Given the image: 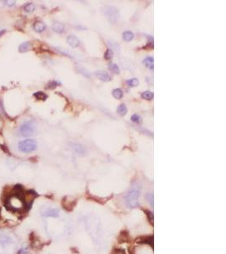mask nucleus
<instances>
[{"mask_svg":"<svg viewBox=\"0 0 226 254\" xmlns=\"http://www.w3.org/2000/svg\"><path fill=\"white\" fill-rule=\"evenodd\" d=\"M130 120H131L132 122L135 123V124H140V123L141 122L142 119H141V117L140 116V115H138V114H133L132 116L130 117Z\"/></svg>","mask_w":226,"mask_h":254,"instance_id":"nucleus-23","label":"nucleus"},{"mask_svg":"<svg viewBox=\"0 0 226 254\" xmlns=\"http://www.w3.org/2000/svg\"><path fill=\"white\" fill-rule=\"evenodd\" d=\"M67 42L72 47H77L80 45V40L78 39V37H76V36L74 35H71L68 37Z\"/></svg>","mask_w":226,"mask_h":254,"instance_id":"nucleus-9","label":"nucleus"},{"mask_svg":"<svg viewBox=\"0 0 226 254\" xmlns=\"http://www.w3.org/2000/svg\"><path fill=\"white\" fill-rule=\"evenodd\" d=\"M141 97L146 100H152L153 98V93L150 91H146L141 93Z\"/></svg>","mask_w":226,"mask_h":254,"instance_id":"nucleus-19","label":"nucleus"},{"mask_svg":"<svg viewBox=\"0 0 226 254\" xmlns=\"http://www.w3.org/2000/svg\"><path fill=\"white\" fill-rule=\"evenodd\" d=\"M109 69L115 74L120 73V68H119V66H118L116 64H115V63H110V64H109Z\"/></svg>","mask_w":226,"mask_h":254,"instance_id":"nucleus-21","label":"nucleus"},{"mask_svg":"<svg viewBox=\"0 0 226 254\" xmlns=\"http://www.w3.org/2000/svg\"><path fill=\"white\" fill-rule=\"evenodd\" d=\"M42 215L44 217H58L59 209L54 207H46L42 211Z\"/></svg>","mask_w":226,"mask_h":254,"instance_id":"nucleus-7","label":"nucleus"},{"mask_svg":"<svg viewBox=\"0 0 226 254\" xmlns=\"http://www.w3.org/2000/svg\"><path fill=\"white\" fill-rule=\"evenodd\" d=\"M71 147L74 149V151L78 153V154L81 155H84L86 152V149L85 147L81 145L79 143H71Z\"/></svg>","mask_w":226,"mask_h":254,"instance_id":"nucleus-10","label":"nucleus"},{"mask_svg":"<svg viewBox=\"0 0 226 254\" xmlns=\"http://www.w3.org/2000/svg\"><path fill=\"white\" fill-rule=\"evenodd\" d=\"M143 64L150 70H153L154 68V60L153 57H147L143 60Z\"/></svg>","mask_w":226,"mask_h":254,"instance_id":"nucleus-13","label":"nucleus"},{"mask_svg":"<svg viewBox=\"0 0 226 254\" xmlns=\"http://www.w3.org/2000/svg\"><path fill=\"white\" fill-rule=\"evenodd\" d=\"M127 111H128V109H127L126 105H125V103H121L120 105L117 108L118 114H120V115H122V116L125 115V114H126Z\"/></svg>","mask_w":226,"mask_h":254,"instance_id":"nucleus-16","label":"nucleus"},{"mask_svg":"<svg viewBox=\"0 0 226 254\" xmlns=\"http://www.w3.org/2000/svg\"><path fill=\"white\" fill-rule=\"evenodd\" d=\"M104 13L110 22L116 23L119 19V10L114 6H107L104 8Z\"/></svg>","mask_w":226,"mask_h":254,"instance_id":"nucleus-6","label":"nucleus"},{"mask_svg":"<svg viewBox=\"0 0 226 254\" xmlns=\"http://www.w3.org/2000/svg\"><path fill=\"white\" fill-rule=\"evenodd\" d=\"M95 76H97V78L101 81H103L104 82H108L109 81H111V76L108 72L103 71V70H98L95 72Z\"/></svg>","mask_w":226,"mask_h":254,"instance_id":"nucleus-8","label":"nucleus"},{"mask_svg":"<svg viewBox=\"0 0 226 254\" xmlns=\"http://www.w3.org/2000/svg\"><path fill=\"white\" fill-rule=\"evenodd\" d=\"M113 55H114L113 50L109 48V49H107L106 53H104V58H105L106 59H111V58H113Z\"/></svg>","mask_w":226,"mask_h":254,"instance_id":"nucleus-24","label":"nucleus"},{"mask_svg":"<svg viewBox=\"0 0 226 254\" xmlns=\"http://www.w3.org/2000/svg\"><path fill=\"white\" fill-rule=\"evenodd\" d=\"M141 195V186L138 182H134L125 197V202L128 207H135L139 204V197Z\"/></svg>","mask_w":226,"mask_h":254,"instance_id":"nucleus-2","label":"nucleus"},{"mask_svg":"<svg viewBox=\"0 0 226 254\" xmlns=\"http://www.w3.org/2000/svg\"><path fill=\"white\" fill-rule=\"evenodd\" d=\"M31 49V43L30 42H23L20 45L19 47V51L21 53H26V52H28L29 50Z\"/></svg>","mask_w":226,"mask_h":254,"instance_id":"nucleus-14","label":"nucleus"},{"mask_svg":"<svg viewBox=\"0 0 226 254\" xmlns=\"http://www.w3.org/2000/svg\"><path fill=\"white\" fill-rule=\"evenodd\" d=\"M112 94H113L114 97H115L116 99H120V98L123 97L124 95L123 91L121 90V89H120V88H116V89H115V90L113 91Z\"/></svg>","mask_w":226,"mask_h":254,"instance_id":"nucleus-17","label":"nucleus"},{"mask_svg":"<svg viewBox=\"0 0 226 254\" xmlns=\"http://www.w3.org/2000/svg\"><path fill=\"white\" fill-rule=\"evenodd\" d=\"M18 135L21 137H31L35 134L36 126L32 121H27L22 124L18 129Z\"/></svg>","mask_w":226,"mask_h":254,"instance_id":"nucleus-5","label":"nucleus"},{"mask_svg":"<svg viewBox=\"0 0 226 254\" xmlns=\"http://www.w3.org/2000/svg\"><path fill=\"white\" fill-rule=\"evenodd\" d=\"M146 197H147V199L150 202V204L153 206V193H147V195H146Z\"/></svg>","mask_w":226,"mask_h":254,"instance_id":"nucleus-26","label":"nucleus"},{"mask_svg":"<svg viewBox=\"0 0 226 254\" xmlns=\"http://www.w3.org/2000/svg\"><path fill=\"white\" fill-rule=\"evenodd\" d=\"M18 148L22 152L29 153L37 148V142L33 139H26L18 143Z\"/></svg>","mask_w":226,"mask_h":254,"instance_id":"nucleus-4","label":"nucleus"},{"mask_svg":"<svg viewBox=\"0 0 226 254\" xmlns=\"http://www.w3.org/2000/svg\"><path fill=\"white\" fill-rule=\"evenodd\" d=\"M33 96L38 100H46L47 98V95L43 92H37L33 94Z\"/></svg>","mask_w":226,"mask_h":254,"instance_id":"nucleus-18","label":"nucleus"},{"mask_svg":"<svg viewBox=\"0 0 226 254\" xmlns=\"http://www.w3.org/2000/svg\"><path fill=\"white\" fill-rule=\"evenodd\" d=\"M126 83L129 85L130 87H137L139 85V81H138L137 78H132V79H130L128 81H126Z\"/></svg>","mask_w":226,"mask_h":254,"instance_id":"nucleus-22","label":"nucleus"},{"mask_svg":"<svg viewBox=\"0 0 226 254\" xmlns=\"http://www.w3.org/2000/svg\"><path fill=\"white\" fill-rule=\"evenodd\" d=\"M6 205L7 207L13 212H22L27 207L22 196H19L18 194H14L8 197Z\"/></svg>","mask_w":226,"mask_h":254,"instance_id":"nucleus-3","label":"nucleus"},{"mask_svg":"<svg viewBox=\"0 0 226 254\" xmlns=\"http://www.w3.org/2000/svg\"><path fill=\"white\" fill-rule=\"evenodd\" d=\"M52 30L53 32H57V33H63V32H65V27L63 24L59 22V21H55L52 26Z\"/></svg>","mask_w":226,"mask_h":254,"instance_id":"nucleus-11","label":"nucleus"},{"mask_svg":"<svg viewBox=\"0 0 226 254\" xmlns=\"http://www.w3.org/2000/svg\"><path fill=\"white\" fill-rule=\"evenodd\" d=\"M1 109H2V108H1V104H0V111H1Z\"/></svg>","mask_w":226,"mask_h":254,"instance_id":"nucleus-29","label":"nucleus"},{"mask_svg":"<svg viewBox=\"0 0 226 254\" xmlns=\"http://www.w3.org/2000/svg\"><path fill=\"white\" fill-rule=\"evenodd\" d=\"M122 37H123V39L125 41L130 42L131 41V40H133V38H134V34H133V32H130V31H126V32H124Z\"/></svg>","mask_w":226,"mask_h":254,"instance_id":"nucleus-15","label":"nucleus"},{"mask_svg":"<svg viewBox=\"0 0 226 254\" xmlns=\"http://www.w3.org/2000/svg\"><path fill=\"white\" fill-rule=\"evenodd\" d=\"M17 247V241L12 233L0 232V254H11Z\"/></svg>","mask_w":226,"mask_h":254,"instance_id":"nucleus-1","label":"nucleus"},{"mask_svg":"<svg viewBox=\"0 0 226 254\" xmlns=\"http://www.w3.org/2000/svg\"><path fill=\"white\" fill-rule=\"evenodd\" d=\"M6 3H8L9 5H14V4L15 3V1H7Z\"/></svg>","mask_w":226,"mask_h":254,"instance_id":"nucleus-28","label":"nucleus"},{"mask_svg":"<svg viewBox=\"0 0 226 254\" xmlns=\"http://www.w3.org/2000/svg\"><path fill=\"white\" fill-rule=\"evenodd\" d=\"M20 254H30L29 252H27V250H25V249H21V252H20Z\"/></svg>","mask_w":226,"mask_h":254,"instance_id":"nucleus-27","label":"nucleus"},{"mask_svg":"<svg viewBox=\"0 0 226 254\" xmlns=\"http://www.w3.org/2000/svg\"><path fill=\"white\" fill-rule=\"evenodd\" d=\"M33 28L37 32H42L46 29V25L42 21H37L33 25Z\"/></svg>","mask_w":226,"mask_h":254,"instance_id":"nucleus-12","label":"nucleus"},{"mask_svg":"<svg viewBox=\"0 0 226 254\" xmlns=\"http://www.w3.org/2000/svg\"><path fill=\"white\" fill-rule=\"evenodd\" d=\"M35 5L33 4L32 3H27L26 5L24 6V10L26 12H27V13H32V12H33L34 10H35Z\"/></svg>","mask_w":226,"mask_h":254,"instance_id":"nucleus-20","label":"nucleus"},{"mask_svg":"<svg viewBox=\"0 0 226 254\" xmlns=\"http://www.w3.org/2000/svg\"><path fill=\"white\" fill-rule=\"evenodd\" d=\"M59 82H56V81H51L50 82H48L47 87L49 88V89H53V88H55L57 86H59Z\"/></svg>","mask_w":226,"mask_h":254,"instance_id":"nucleus-25","label":"nucleus"}]
</instances>
